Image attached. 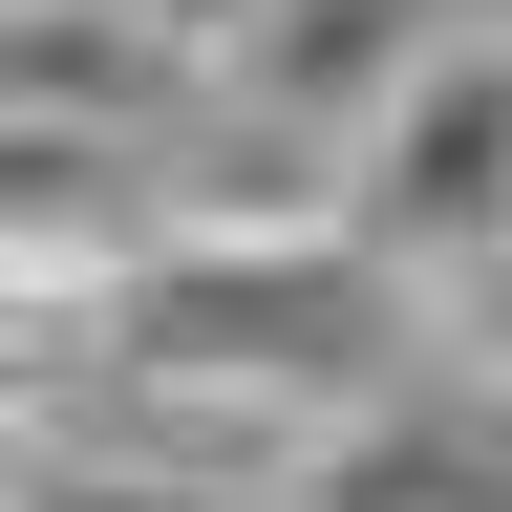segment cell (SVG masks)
Listing matches in <instances>:
<instances>
[{
  "instance_id": "obj_1",
  "label": "cell",
  "mask_w": 512,
  "mask_h": 512,
  "mask_svg": "<svg viewBox=\"0 0 512 512\" xmlns=\"http://www.w3.org/2000/svg\"><path fill=\"white\" fill-rule=\"evenodd\" d=\"M320 214L427 299V342H491V235H512V43H491V0H448L384 64V107L320 150Z\"/></svg>"
},
{
  "instance_id": "obj_2",
  "label": "cell",
  "mask_w": 512,
  "mask_h": 512,
  "mask_svg": "<svg viewBox=\"0 0 512 512\" xmlns=\"http://www.w3.org/2000/svg\"><path fill=\"white\" fill-rule=\"evenodd\" d=\"M171 235V128L128 107H22L0 86V256H64V278H107V256Z\"/></svg>"
},
{
  "instance_id": "obj_3",
  "label": "cell",
  "mask_w": 512,
  "mask_h": 512,
  "mask_svg": "<svg viewBox=\"0 0 512 512\" xmlns=\"http://www.w3.org/2000/svg\"><path fill=\"white\" fill-rule=\"evenodd\" d=\"M107 427V278H64V256H0V470H43V448Z\"/></svg>"
},
{
  "instance_id": "obj_4",
  "label": "cell",
  "mask_w": 512,
  "mask_h": 512,
  "mask_svg": "<svg viewBox=\"0 0 512 512\" xmlns=\"http://www.w3.org/2000/svg\"><path fill=\"white\" fill-rule=\"evenodd\" d=\"M0 86H22V107H128V128H171L192 64L128 22V0H0Z\"/></svg>"
},
{
  "instance_id": "obj_5",
  "label": "cell",
  "mask_w": 512,
  "mask_h": 512,
  "mask_svg": "<svg viewBox=\"0 0 512 512\" xmlns=\"http://www.w3.org/2000/svg\"><path fill=\"white\" fill-rule=\"evenodd\" d=\"M128 22H150V43H171V64H192V86H214V43H235V22H256V0H128Z\"/></svg>"
},
{
  "instance_id": "obj_6",
  "label": "cell",
  "mask_w": 512,
  "mask_h": 512,
  "mask_svg": "<svg viewBox=\"0 0 512 512\" xmlns=\"http://www.w3.org/2000/svg\"><path fill=\"white\" fill-rule=\"evenodd\" d=\"M0 512H22V470H0Z\"/></svg>"
}]
</instances>
